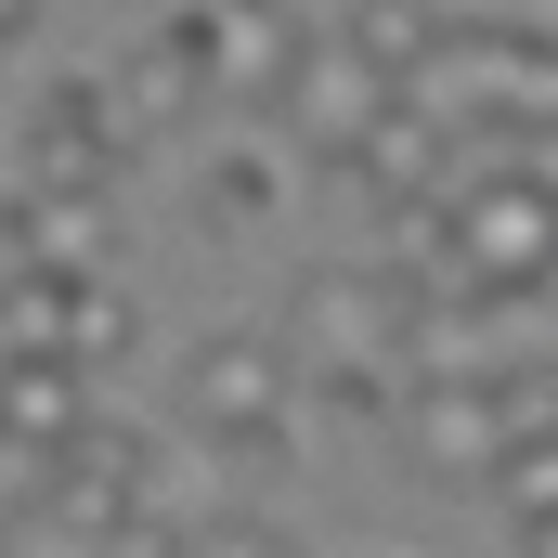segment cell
<instances>
[{
	"label": "cell",
	"instance_id": "cell-1",
	"mask_svg": "<svg viewBox=\"0 0 558 558\" xmlns=\"http://www.w3.org/2000/svg\"><path fill=\"white\" fill-rule=\"evenodd\" d=\"M416 274H390V260H325V274H299V364L338 390V403H403V377H416Z\"/></svg>",
	"mask_w": 558,
	"mask_h": 558
},
{
	"label": "cell",
	"instance_id": "cell-2",
	"mask_svg": "<svg viewBox=\"0 0 558 558\" xmlns=\"http://www.w3.org/2000/svg\"><path fill=\"white\" fill-rule=\"evenodd\" d=\"M441 208H454V260H468V286H494V299L558 286V169H546V156H494V169L454 182Z\"/></svg>",
	"mask_w": 558,
	"mask_h": 558
},
{
	"label": "cell",
	"instance_id": "cell-3",
	"mask_svg": "<svg viewBox=\"0 0 558 558\" xmlns=\"http://www.w3.org/2000/svg\"><path fill=\"white\" fill-rule=\"evenodd\" d=\"M390 416H403V454L428 481H494V454H507V364H416Z\"/></svg>",
	"mask_w": 558,
	"mask_h": 558
},
{
	"label": "cell",
	"instance_id": "cell-4",
	"mask_svg": "<svg viewBox=\"0 0 558 558\" xmlns=\"http://www.w3.org/2000/svg\"><path fill=\"white\" fill-rule=\"evenodd\" d=\"M286 403H299V364H286L274 338H195L182 351V428L195 441H274L286 428Z\"/></svg>",
	"mask_w": 558,
	"mask_h": 558
},
{
	"label": "cell",
	"instance_id": "cell-5",
	"mask_svg": "<svg viewBox=\"0 0 558 558\" xmlns=\"http://www.w3.org/2000/svg\"><path fill=\"white\" fill-rule=\"evenodd\" d=\"M390 105H403V78H390V65H364L351 39H312V52H299V78H286V105H274V118H286V143H312L325 169H351V143L377 131Z\"/></svg>",
	"mask_w": 558,
	"mask_h": 558
},
{
	"label": "cell",
	"instance_id": "cell-6",
	"mask_svg": "<svg viewBox=\"0 0 558 558\" xmlns=\"http://www.w3.org/2000/svg\"><path fill=\"white\" fill-rule=\"evenodd\" d=\"M195 13V39H208V65H221V105H286V78H299V52H312V26L286 13V0H182Z\"/></svg>",
	"mask_w": 558,
	"mask_h": 558
},
{
	"label": "cell",
	"instance_id": "cell-7",
	"mask_svg": "<svg viewBox=\"0 0 558 558\" xmlns=\"http://www.w3.org/2000/svg\"><path fill=\"white\" fill-rule=\"evenodd\" d=\"M92 428V364L65 351H0V441L13 454H65Z\"/></svg>",
	"mask_w": 558,
	"mask_h": 558
},
{
	"label": "cell",
	"instance_id": "cell-8",
	"mask_svg": "<svg viewBox=\"0 0 558 558\" xmlns=\"http://www.w3.org/2000/svg\"><path fill=\"white\" fill-rule=\"evenodd\" d=\"M105 169H118V131H105V92H92V78L39 92V118H26V182H39V195H92Z\"/></svg>",
	"mask_w": 558,
	"mask_h": 558
},
{
	"label": "cell",
	"instance_id": "cell-9",
	"mask_svg": "<svg viewBox=\"0 0 558 558\" xmlns=\"http://www.w3.org/2000/svg\"><path fill=\"white\" fill-rule=\"evenodd\" d=\"M441 156H454V118H441V105H416V92H403V105H390L377 131L351 143V182H377L390 208H416V195H441Z\"/></svg>",
	"mask_w": 558,
	"mask_h": 558
},
{
	"label": "cell",
	"instance_id": "cell-10",
	"mask_svg": "<svg viewBox=\"0 0 558 558\" xmlns=\"http://www.w3.org/2000/svg\"><path fill=\"white\" fill-rule=\"evenodd\" d=\"M338 39L416 92V78H428V52H441V13H416V0H351V26H338Z\"/></svg>",
	"mask_w": 558,
	"mask_h": 558
},
{
	"label": "cell",
	"instance_id": "cell-11",
	"mask_svg": "<svg viewBox=\"0 0 558 558\" xmlns=\"http://www.w3.org/2000/svg\"><path fill=\"white\" fill-rule=\"evenodd\" d=\"M494 507H507V533H533V520H558V416L507 428V454H494Z\"/></svg>",
	"mask_w": 558,
	"mask_h": 558
},
{
	"label": "cell",
	"instance_id": "cell-12",
	"mask_svg": "<svg viewBox=\"0 0 558 558\" xmlns=\"http://www.w3.org/2000/svg\"><path fill=\"white\" fill-rule=\"evenodd\" d=\"M274 195H286V156H274V143H221V156H208V221H260Z\"/></svg>",
	"mask_w": 558,
	"mask_h": 558
},
{
	"label": "cell",
	"instance_id": "cell-13",
	"mask_svg": "<svg viewBox=\"0 0 558 558\" xmlns=\"http://www.w3.org/2000/svg\"><path fill=\"white\" fill-rule=\"evenodd\" d=\"M520 558H558V520H533V533H520Z\"/></svg>",
	"mask_w": 558,
	"mask_h": 558
},
{
	"label": "cell",
	"instance_id": "cell-14",
	"mask_svg": "<svg viewBox=\"0 0 558 558\" xmlns=\"http://www.w3.org/2000/svg\"><path fill=\"white\" fill-rule=\"evenodd\" d=\"M520 13H533V26H546V13H558V0H520Z\"/></svg>",
	"mask_w": 558,
	"mask_h": 558
},
{
	"label": "cell",
	"instance_id": "cell-15",
	"mask_svg": "<svg viewBox=\"0 0 558 558\" xmlns=\"http://www.w3.org/2000/svg\"><path fill=\"white\" fill-rule=\"evenodd\" d=\"M156 558H195V546H156Z\"/></svg>",
	"mask_w": 558,
	"mask_h": 558
},
{
	"label": "cell",
	"instance_id": "cell-16",
	"mask_svg": "<svg viewBox=\"0 0 558 558\" xmlns=\"http://www.w3.org/2000/svg\"><path fill=\"white\" fill-rule=\"evenodd\" d=\"M143 558H156V546H143Z\"/></svg>",
	"mask_w": 558,
	"mask_h": 558
}]
</instances>
